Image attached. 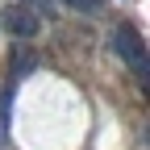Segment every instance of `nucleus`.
<instances>
[{"instance_id":"1","label":"nucleus","mask_w":150,"mask_h":150,"mask_svg":"<svg viewBox=\"0 0 150 150\" xmlns=\"http://www.w3.org/2000/svg\"><path fill=\"white\" fill-rule=\"evenodd\" d=\"M108 46H112L117 59L129 63V71L138 75V83H142V92H146V88H150V63H146V46H142L138 29H134V25H117L112 38H108Z\"/></svg>"},{"instance_id":"4","label":"nucleus","mask_w":150,"mask_h":150,"mask_svg":"<svg viewBox=\"0 0 150 150\" xmlns=\"http://www.w3.org/2000/svg\"><path fill=\"white\" fill-rule=\"evenodd\" d=\"M63 4H71L75 13H83V17H100L104 13V0H63Z\"/></svg>"},{"instance_id":"3","label":"nucleus","mask_w":150,"mask_h":150,"mask_svg":"<svg viewBox=\"0 0 150 150\" xmlns=\"http://www.w3.org/2000/svg\"><path fill=\"white\" fill-rule=\"evenodd\" d=\"M38 50L33 46H13V59H8V79H25V75L38 71Z\"/></svg>"},{"instance_id":"2","label":"nucleus","mask_w":150,"mask_h":150,"mask_svg":"<svg viewBox=\"0 0 150 150\" xmlns=\"http://www.w3.org/2000/svg\"><path fill=\"white\" fill-rule=\"evenodd\" d=\"M0 21H4V29H8L13 38H33L38 29H42V17H38V13H29L25 4H4Z\"/></svg>"},{"instance_id":"5","label":"nucleus","mask_w":150,"mask_h":150,"mask_svg":"<svg viewBox=\"0 0 150 150\" xmlns=\"http://www.w3.org/2000/svg\"><path fill=\"white\" fill-rule=\"evenodd\" d=\"M33 8H42V13H59V0H33ZM29 8V13H33Z\"/></svg>"}]
</instances>
